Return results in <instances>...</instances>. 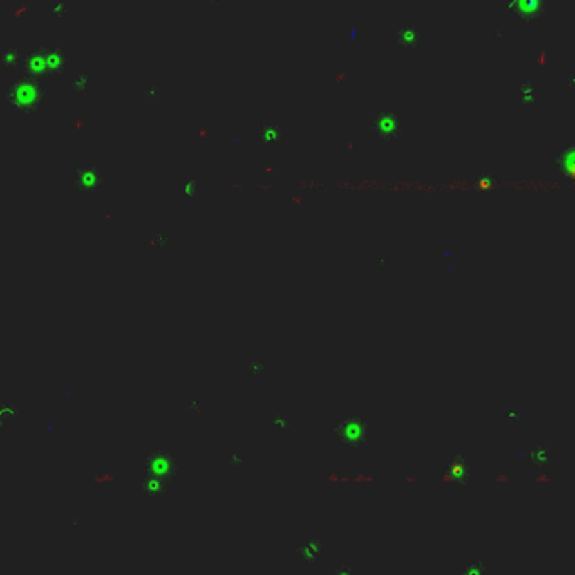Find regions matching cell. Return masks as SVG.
<instances>
[{
    "instance_id": "4",
    "label": "cell",
    "mask_w": 575,
    "mask_h": 575,
    "mask_svg": "<svg viewBox=\"0 0 575 575\" xmlns=\"http://www.w3.org/2000/svg\"><path fill=\"white\" fill-rule=\"evenodd\" d=\"M461 575H489V569L484 562L478 560L469 563V565L462 570Z\"/></svg>"
},
{
    "instance_id": "3",
    "label": "cell",
    "mask_w": 575,
    "mask_h": 575,
    "mask_svg": "<svg viewBox=\"0 0 575 575\" xmlns=\"http://www.w3.org/2000/svg\"><path fill=\"white\" fill-rule=\"evenodd\" d=\"M530 458L536 467H545L550 462L552 454L550 449H547V447H536V449L530 452Z\"/></svg>"
},
{
    "instance_id": "2",
    "label": "cell",
    "mask_w": 575,
    "mask_h": 575,
    "mask_svg": "<svg viewBox=\"0 0 575 575\" xmlns=\"http://www.w3.org/2000/svg\"><path fill=\"white\" fill-rule=\"evenodd\" d=\"M319 554H321V542L316 538L308 540V542H305L304 545L299 547V550H297L299 558L305 563L316 562V558L319 557Z\"/></svg>"
},
{
    "instance_id": "5",
    "label": "cell",
    "mask_w": 575,
    "mask_h": 575,
    "mask_svg": "<svg viewBox=\"0 0 575 575\" xmlns=\"http://www.w3.org/2000/svg\"><path fill=\"white\" fill-rule=\"evenodd\" d=\"M113 481V476L110 473H98L93 476L95 484H110Z\"/></svg>"
},
{
    "instance_id": "1",
    "label": "cell",
    "mask_w": 575,
    "mask_h": 575,
    "mask_svg": "<svg viewBox=\"0 0 575 575\" xmlns=\"http://www.w3.org/2000/svg\"><path fill=\"white\" fill-rule=\"evenodd\" d=\"M332 434L337 439L343 440V442H346L352 449H358L365 442L368 428L365 422L359 419V417H350V419L343 420L341 424H334Z\"/></svg>"
},
{
    "instance_id": "6",
    "label": "cell",
    "mask_w": 575,
    "mask_h": 575,
    "mask_svg": "<svg viewBox=\"0 0 575 575\" xmlns=\"http://www.w3.org/2000/svg\"><path fill=\"white\" fill-rule=\"evenodd\" d=\"M331 575H355V572H352L350 565H339L332 570Z\"/></svg>"
}]
</instances>
